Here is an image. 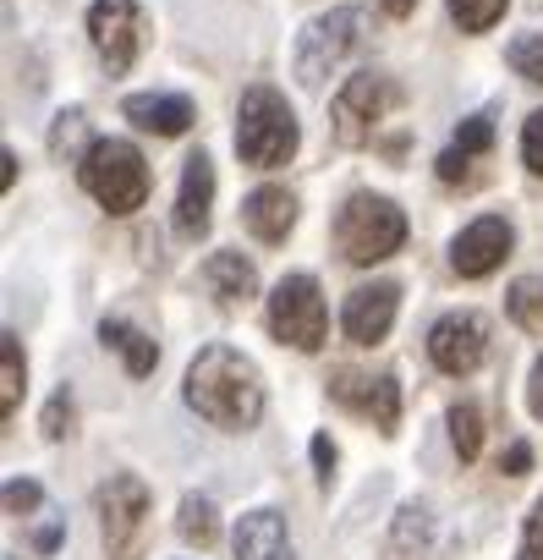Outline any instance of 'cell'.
<instances>
[{"label": "cell", "instance_id": "4", "mask_svg": "<svg viewBox=\"0 0 543 560\" xmlns=\"http://www.w3.org/2000/svg\"><path fill=\"white\" fill-rule=\"evenodd\" d=\"M406 242V214L379 192H352L335 214V247L346 264H379Z\"/></svg>", "mask_w": 543, "mask_h": 560}, {"label": "cell", "instance_id": "38", "mask_svg": "<svg viewBox=\"0 0 543 560\" xmlns=\"http://www.w3.org/2000/svg\"><path fill=\"white\" fill-rule=\"evenodd\" d=\"M7 560H17V555H7Z\"/></svg>", "mask_w": 543, "mask_h": 560}, {"label": "cell", "instance_id": "14", "mask_svg": "<svg viewBox=\"0 0 543 560\" xmlns=\"http://www.w3.org/2000/svg\"><path fill=\"white\" fill-rule=\"evenodd\" d=\"M209 209H214V165L209 154H192L181 165V192H176V236L198 242L209 231Z\"/></svg>", "mask_w": 543, "mask_h": 560}, {"label": "cell", "instance_id": "20", "mask_svg": "<svg viewBox=\"0 0 543 560\" xmlns=\"http://www.w3.org/2000/svg\"><path fill=\"white\" fill-rule=\"evenodd\" d=\"M505 314H510L527 336H543V275H521V280H510Z\"/></svg>", "mask_w": 543, "mask_h": 560}, {"label": "cell", "instance_id": "17", "mask_svg": "<svg viewBox=\"0 0 543 560\" xmlns=\"http://www.w3.org/2000/svg\"><path fill=\"white\" fill-rule=\"evenodd\" d=\"M203 287H209V298H214L220 308H241V303L258 298V269H252V258H241V253L225 247V253H209Z\"/></svg>", "mask_w": 543, "mask_h": 560}, {"label": "cell", "instance_id": "28", "mask_svg": "<svg viewBox=\"0 0 543 560\" xmlns=\"http://www.w3.org/2000/svg\"><path fill=\"white\" fill-rule=\"evenodd\" d=\"M72 423H78L72 390H56V396H50V407H45V434H50V440H67V434H72Z\"/></svg>", "mask_w": 543, "mask_h": 560}, {"label": "cell", "instance_id": "13", "mask_svg": "<svg viewBox=\"0 0 543 560\" xmlns=\"http://www.w3.org/2000/svg\"><path fill=\"white\" fill-rule=\"evenodd\" d=\"M396 308H401V287L396 280H374V287H357L346 298V314H341V330L352 347H374L390 336L396 325Z\"/></svg>", "mask_w": 543, "mask_h": 560}, {"label": "cell", "instance_id": "7", "mask_svg": "<svg viewBox=\"0 0 543 560\" xmlns=\"http://www.w3.org/2000/svg\"><path fill=\"white\" fill-rule=\"evenodd\" d=\"M269 330L275 341L297 347V352H319L324 336H330V308H324V292L314 275H286L275 298H269Z\"/></svg>", "mask_w": 543, "mask_h": 560}, {"label": "cell", "instance_id": "18", "mask_svg": "<svg viewBox=\"0 0 543 560\" xmlns=\"http://www.w3.org/2000/svg\"><path fill=\"white\" fill-rule=\"evenodd\" d=\"M241 220L258 242H286L292 225H297V198L286 187H252L247 203H241Z\"/></svg>", "mask_w": 543, "mask_h": 560}, {"label": "cell", "instance_id": "32", "mask_svg": "<svg viewBox=\"0 0 543 560\" xmlns=\"http://www.w3.org/2000/svg\"><path fill=\"white\" fill-rule=\"evenodd\" d=\"M527 467H532V445H527V440H510V445H505V456H499V472L521 478Z\"/></svg>", "mask_w": 543, "mask_h": 560}, {"label": "cell", "instance_id": "23", "mask_svg": "<svg viewBox=\"0 0 543 560\" xmlns=\"http://www.w3.org/2000/svg\"><path fill=\"white\" fill-rule=\"evenodd\" d=\"M176 527H181V538H187V544H198V549H209V544L220 538L214 505H209V500H198V494H187V500H181V522H176Z\"/></svg>", "mask_w": 543, "mask_h": 560}, {"label": "cell", "instance_id": "36", "mask_svg": "<svg viewBox=\"0 0 543 560\" xmlns=\"http://www.w3.org/2000/svg\"><path fill=\"white\" fill-rule=\"evenodd\" d=\"M379 7H385V18H412L417 0H379Z\"/></svg>", "mask_w": 543, "mask_h": 560}, {"label": "cell", "instance_id": "2", "mask_svg": "<svg viewBox=\"0 0 543 560\" xmlns=\"http://www.w3.org/2000/svg\"><path fill=\"white\" fill-rule=\"evenodd\" d=\"M297 138L303 132H297L292 105L269 83H252L241 94V105H236V154H241V165L275 171V165H286L297 154Z\"/></svg>", "mask_w": 543, "mask_h": 560}, {"label": "cell", "instance_id": "12", "mask_svg": "<svg viewBox=\"0 0 543 560\" xmlns=\"http://www.w3.org/2000/svg\"><path fill=\"white\" fill-rule=\"evenodd\" d=\"M510 242H516L510 220L483 214V220H472V225L450 242V269H456V275H467V280H483V275H494V269L505 264Z\"/></svg>", "mask_w": 543, "mask_h": 560}, {"label": "cell", "instance_id": "9", "mask_svg": "<svg viewBox=\"0 0 543 560\" xmlns=\"http://www.w3.org/2000/svg\"><path fill=\"white\" fill-rule=\"evenodd\" d=\"M88 39H94V50L110 72H127L138 61V45H143L138 0H94L88 7Z\"/></svg>", "mask_w": 543, "mask_h": 560}, {"label": "cell", "instance_id": "30", "mask_svg": "<svg viewBox=\"0 0 543 560\" xmlns=\"http://www.w3.org/2000/svg\"><path fill=\"white\" fill-rule=\"evenodd\" d=\"M39 500H45V494H39V483H34V478H12V483H7V511H12V516L39 511Z\"/></svg>", "mask_w": 543, "mask_h": 560}, {"label": "cell", "instance_id": "21", "mask_svg": "<svg viewBox=\"0 0 543 560\" xmlns=\"http://www.w3.org/2000/svg\"><path fill=\"white\" fill-rule=\"evenodd\" d=\"M23 347H17V336H7L0 341V412H17V401H23Z\"/></svg>", "mask_w": 543, "mask_h": 560}, {"label": "cell", "instance_id": "8", "mask_svg": "<svg viewBox=\"0 0 543 560\" xmlns=\"http://www.w3.org/2000/svg\"><path fill=\"white\" fill-rule=\"evenodd\" d=\"M390 100H396V94H390V83H385V78H374V72L346 78V89H341V94H335V105H330L335 143H346V149L374 143V132H379V121H385Z\"/></svg>", "mask_w": 543, "mask_h": 560}, {"label": "cell", "instance_id": "11", "mask_svg": "<svg viewBox=\"0 0 543 560\" xmlns=\"http://www.w3.org/2000/svg\"><path fill=\"white\" fill-rule=\"evenodd\" d=\"M330 396L341 407L374 418V429H385V434H396V423H401V385H396V374H352V369H341L330 380Z\"/></svg>", "mask_w": 543, "mask_h": 560}, {"label": "cell", "instance_id": "33", "mask_svg": "<svg viewBox=\"0 0 543 560\" xmlns=\"http://www.w3.org/2000/svg\"><path fill=\"white\" fill-rule=\"evenodd\" d=\"M521 544L543 555V494H538V505H532V516L521 522Z\"/></svg>", "mask_w": 543, "mask_h": 560}, {"label": "cell", "instance_id": "16", "mask_svg": "<svg viewBox=\"0 0 543 560\" xmlns=\"http://www.w3.org/2000/svg\"><path fill=\"white\" fill-rule=\"evenodd\" d=\"M121 116L143 132H160V138H181L198 121L187 94H132V100H121Z\"/></svg>", "mask_w": 543, "mask_h": 560}, {"label": "cell", "instance_id": "6", "mask_svg": "<svg viewBox=\"0 0 543 560\" xmlns=\"http://www.w3.org/2000/svg\"><path fill=\"white\" fill-rule=\"evenodd\" d=\"M149 489L132 472H116L99 489V527H105V560H143L149 549Z\"/></svg>", "mask_w": 543, "mask_h": 560}, {"label": "cell", "instance_id": "1", "mask_svg": "<svg viewBox=\"0 0 543 560\" xmlns=\"http://www.w3.org/2000/svg\"><path fill=\"white\" fill-rule=\"evenodd\" d=\"M187 407L225 434H241L263 418V374L236 347H203L187 363Z\"/></svg>", "mask_w": 543, "mask_h": 560}, {"label": "cell", "instance_id": "24", "mask_svg": "<svg viewBox=\"0 0 543 560\" xmlns=\"http://www.w3.org/2000/svg\"><path fill=\"white\" fill-rule=\"evenodd\" d=\"M510 0H450V18L467 28V34H488L499 18H505Z\"/></svg>", "mask_w": 543, "mask_h": 560}, {"label": "cell", "instance_id": "35", "mask_svg": "<svg viewBox=\"0 0 543 560\" xmlns=\"http://www.w3.org/2000/svg\"><path fill=\"white\" fill-rule=\"evenodd\" d=\"M34 544H39V549H45V555H50V549H56V544H61V522H45V527H39V538H34Z\"/></svg>", "mask_w": 543, "mask_h": 560}, {"label": "cell", "instance_id": "25", "mask_svg": "<svg viewBox=\"0 0 543 560\" xmlns=\"http://www.w3.org/2000/svg\"><path fill=\"white\" fill-rule=\"evenodd\" d=\"M83 138H88V116H83V110H61V116H56V132H50V154H56V160H78ZM83 154H88V149H83Z\"/></svg>", "mask_w": 543, "mask_h": 560}, {"label": "cell", "instance_id": "3", "mask_svg": "<svg viewBox=\"0 0 543 560\" xmlns=\"http://www.w3.org/2000/svg\"><path fill=\"white\" fill-rule=\"evenodd\" d=\"M78 176H83V187H88L110 214H132V209L149 203V160H143L138 143H127V138H99V143H88Z\"/></svg>", "mask_w": 543, "mask_h": 560}, {"label": "cell", "instance_id": "22", "mask_svg": "<svg viewBox=\"0 0 543 560\" xmlns=\"http://www.w3.org/2000/svg\"><path fill=\"white\" fill-rule=\"evenodd\" d=\"M450 440H456V456L461 462H477V451H483V412L472 401L450 407Z\"/></svg>", "mask_w": 543, "mask_h": 560}, {"label": "cell", "instance_id": "29", "mask_svg": "<svg viewBox=\"0 0 543 560\" xmlns=\"http://www.w3.org/2000/svg\"><path fill=\"white\" fill-rule=\"evenodd\" d=\"M521 160H527L532 176H543V110H532L527 127H521Z\"/></svg>", "mask_w": 543, "mask_h": 560}, {"label": "cell", "instance_id": "37", "mask_svg": "<svg viewBox=\"0 0 543 560\" xmlns=\"http://www.w3.org/2000/svg\"><path fill=\"white\" fill-rule=\"evenodd\" d=\"M516 560H543V555H538V549H521V555H516Z\"/></svg>", "mask_w": 543, "mask_h": 560}, {"label": "cell", "instance_id": "34", "mask_svg": "<svg viewBox=\"0 0 543 560\" xmlns=\"http://www.w3.org/2000/svg\"><path fill=\"white\" fill-rule=\"evenodd\" d=\"M527 401H532V412L543 418V358L532 363V385H527Z\"/></svg>", "mask_w": 543, "mask_h": 560}, {"label": "cell", "instance_id": "10", "mask_svg": "<svg viewBox=\"0 0 543 560\" xmlns=\"http://www.w3.org/2000/svg\"><path fill=\"white\" fill-rule=\"evenodd\" d=\"M428 358L439 374H472L483 358H488V319L461 308V314H445L434 330H428Z\"/></svg>", "mask_w": 543, "mask_h": 560}, {"label": "cell", "instance_id": "27", "mask_svg": "<svg viewBox=\"0 0 543 560\" xmlns=\"http://www.w3.org/2000/svg\"><path fill=\"white\" fill-rule=\"evenodd\" d=\"M456 149H461V154H488V149H494V121H488V116H467V121L456 127Z\"/></svg>", "mask_w": 543, "mask_h": 560}, {"label": "cell", "instance_id": "5", "mask_svg": "<svg viewBox=\"0 0 543 560\" xmlns=\"http://www.w3.org/2000/svg\"><path fill=\"white\" fill-rule=\"evenodd\" d=\"M363 28H368V18L357 7H335V12L314 18L303 28V39H297V83L303 89H324V78L363 45Z\"/></svg>", "mask_w": 543, "mask_h": 560}, {"label": "cell", "instance_id": "19", "mask_svg": "<svg viewBox=\"0 0 543 560\" xmlns=\"http://www.w3.org/2000/svg\"><path fill=\"white\" fill-rule=\"evenodd\" d=\"M99 341L127 358V374H132V380H149L154 363H160V347H154L138 325H127V319H105V325H99Z\"/></svg>", "mask_w": 543, "mask_h": 560}, {"label": "cell", "instance_id": "26", "mask_svg": "<svg viewBox=\"0 0 543 560\" xmlns=\"http://www.w3.org/2000/svg\"><path fill=\"white\" fill-rule=\"evenodd\" d=\"M505 61L527 78V83H543V34H527V39H516L510 50H505Z\"/></svg>", "mask_w": 543, "mask_h": 560}, {"label": "cell", "instance_id": "31", "mask_svg": "<svg viewBox=\"0 0 543 560\" xmlns=\"http://www.w3.org/2000/svg\"><path fill=\"white\" fill-rule=\"evenodd\" d=\"M335 462H341V456H335V440H330V434H314V467H319V483L335 478Z\"/></svg>", "mask_w": 543, "mask_h": 560}, {"label": "cell", "instance_id": "15", "mask_svg": "<svg viewBox=\"0 0 543 560\" xmlns=\"http://www.w3.org/2000/svg\"><path fill=\"white\" fill-rule=\"evenodd\" d=\"M231 544H236V560H297L292 533H286V516L269 511V505L247 511V516L236 522Z\"/></svg>", "mask_w": 543, "mask_h": 560}]
</instances>
